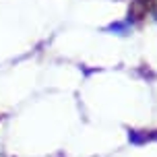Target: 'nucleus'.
Listing matches in <instances>:
<instances>
[{
	"mask_svg": "<svg viewBox=\"0 0 157 157\" xmlns=\"http://www.w3.org/2000/svg\"><path fill=\"white\" fill-rule=\"evenodd\" d=\"M108 31H116L118 35H126L128 33V23H112L108 27Z\"/></svg>",
	"mask_w": 157,
	"mask_h": 157,
	"instance_id": "nucleus-1",
	"label": "nucleus"
}]
</instances>
